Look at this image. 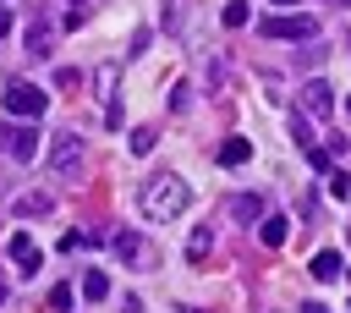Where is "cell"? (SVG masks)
<instances>
[{"mask_svg":"<svg viewBox=\"0 0 351 313\" xmlns=\"http://www.w3.org/2000/svg\"><path fill=\"white\" fill-rule=\"evenodd\" d=\"M186 203H192V187L176 170H159L143 181V214L148 220H176V214H186Z\"/></svg>","mask_w":351,"mask_h":313,"instance_id":"1","label":"cell"},{"mask_svg":"<svg viewBox=\"0 0 351 313\" xmlns=\"http://www.w3.org/2000/svg\"><path fill=\"white\" fill-rule=\"evenodd\" d=\"M82 137L66 126V132H55V143H49V176H60V181H71V176H82Z\"/></svg>","mask_w":351,"mask_h":313,"instance_id":"2","label":"cell"},{"mask_svg":"<svg viewBox=\"0 0 351 313\" xmlns=\"http://www.w3.org/2000/svg\"><path fill=\"white\" fill-rule=\"evenodd\" d=\"M5 110H11V115H16V121H38V115H44V110H49V93H44V88H33V82H22V77H16V82H5Z\"/></svg>","mask_w":351,"mask_h":313,"instance_id":"3","label":"cell"},{"mask_svg":"<svg viewBox=\"0 0 351 313\" xmlns=\"http://www.w3.org/2000/svg\"><path fill=\"white\" fill-rule=\"evenodd\" d=\"M93 82H99L104 126H121V66H115V60H99V66H93Z\"/></svg>","mask_w":351,"mask_h":313,"instance_id":"4","label":"cell"},{"mask_svg":"<svg viewBox=\"0 0 351 313\" xmlns=\"http://www.w3.org/2000/svg\"><path fill=\"white\" fill-rule=\"evenodd\" d=\"M258 33H263V38H313V33H318V16H302V11L258 16Z\"/></svg>","mask_w":351,"mask_h":313,"instance_id":"5","label":"cell"},{"mask_svg":"<svg viewBox=\"0 0 351 313\" xmlns=\"http://www.w3.org/2000/svg\"><path fill=\"white\" fill-rule=\"evenodd\" d=\"M0 143H5V154H11V159H22V165H27V159H38V132H33L27 121L5 126V132H0Z\"/></svg>","mask_w":351,"mask_h":313,"instance_id":"6","label":"cell"},{"mask_svg":"<svg viewBox=\"0 0 351 313\" xmlns=\"http://www.w3.org/2000/svg\"><path fill=\"white\" fill-rule=\"evenodd\" d=\"M302 104H307L313 121H329V115H335V88H329L324 77H313V82L302 88Z\"/></svg>","mask_w":351,"mask_h":313,"instance_id":"7","label":"cell"},{"mask_svg":"<svg viewBox=\"0 0 351 313\" xmlns=\"http://www.w3.org/2000/svg\"><path fill=\"white\" fill-rule=\"evenodd\" d=\"M214 159H219L225 170H241V165L252 159V143H247V137H225V143L214 148Z\"/></svg>","mask_w":351,"mask_h":313,"instance_id":"8","label":"cell"},{"mask_svg":"<svg viewBox=\"0 0 351 313\" xmlns=\"http://www.w3.org/2000/svg\"><path fill=\"white\" fill-rule=\"evenodd\" d=\"M11 264H16L22 275H38V247H33V236H27V231H16V236H11Z\"/></svg>","mask_w":351,"mask_h":313,"instance_id":"9","label":"cell"},{"mask_svg":"<svg viewBox=\"0 0 351 313\" xmlns=\"http://www.w3.org/2000/svg\"><path fill=\"white\" fill-rule=\"evenodd\" d=\"M55 33H60L55 22H33V27H27V55H38V60H44V55L55 49Z\"/></svg>","mask_w":351,"mask_h":313,"instance_id":"10","label":"cell"},{"mask_svg":"<svg viewBox=\"0 0 351 313\" xmlns=\"http://www.w3.org/2000/svg\"><path fill=\"white\" fill-rule=\"evenodd\" d=\"M285 236H291V220H285V214H263L258 242H263V247H285Z\"/></svg>","mask_w":351,"mask_h":313,"instance_id":"11","label":"cell"},{"mask_svg":"<svg viewBox=\"0 0 351 313\" xmlns=\"http://www.w3.org/2000/svg\"><path fill=\"white\" fill-rule=\"evenodd\" d=\"M115 253H121L126 264H148V258H154V253L143 247V236H137V231H115Z\"/></svg>","mask_w":351,"mask_h":313,"instance_id":"12","label":"cell"},{"mask_svg":"<svg viewBox=\"0 0 351 313\" xmlns=\"http://www.w3.org/2000/svg\"><path fill=\"white\" fill-rule=\"evenodd\" d=\"M263 209H269V203H263V192H241V198H236V203H230V214H236V220H241V225H252V220H258V214H263Z\"/></svg>","mask_w":351,"mask_h":313,"instance_id":"13","label":"cell"},{"mask_svg":"<svg viewBox=\"0 0 351 313\" xmlns=\"http://www.w3.org/2000/svg\"><path fill=\"white\" fill-rule=\"evenodd\" d=\"M346 264H340V253L335 247H324V253H313V280H335Z\"/></svg>","mask_w":351,"mask_h":313,"instance_id":"14","label":"cell"},{"mask_svg":"<svg viewBox=\"0 0 351 313\" xmlns=\"http://www.w3.org/2000/svg\"><path fill=\"white\" fill-rule=\"evenodd\" d=\"M82 297H88V302H104V297H110V275H104V269H88V275H82Z\"/></svg>","mask_w":351,"mask_h":313,"instance_id":"15","label":"cell"},{"mask_svg":"<svg viewBox=\"0 0 351 313\" xmlns=\"http://www.w3.org/2000/svg\"><path fill=\"white\" fill-rule=\"evenodd\" d=\"M49 209H55L49 192H22V198H16V214H49Z\"/></svg>","mask_w":351,"mask_h":313,"instance_id":"16","label":"cell"},{"mask_svg":"<svg viewBox=\"0 0 351 313\" xmlns=\"http://www.w3.org/2000/svg\"><path fill=\"white\" fill-rule=\"evenodd\" d=\"M208 242H214V225H197V231H192V242H186V258H192V264H203V258H208Z\"/></svg>","mask_w":351,"mask_h":313,"instance_id":"17","label":"cell"},{"mask_svg":"<svg viewBox=\"0 0 351 313\" xmlns=\"http://www.w3.org/2000/svg\"><path fill=\"white\" fill-rule=\"evenodd\" d=\"M225 27H241L247 22V0H225V16H219Z\"/></svg>","mask_w":351,"mask_h":313,"instance_id":"18","label":"cell"},{"mask_svg":"<svg viewBox=\"0 0 351 313\" xmlns=\"http://www.w3.org/2000/svg\"><path fill=\"white\" fill-rule=\"evenodd\" d=\"M154 148V126H132V154H148Z\"/></svg>","mask_w":351,"mask_h":313,"instance_id":"19","label":"cell"},{"mask_svg":"<svg viewBox=\"0 0 351 313\" xmlns=\"http://www.w3.org/2000/svg\"><path fill=\"white\" fill-rule=\"evenodd\" d=\"M329 192L346 203V198H351V176H346V170H329Z\"/></svg>","mask_w":351,"mask_h":313,"instance_id":"20","label":"cell"},{"mask_svg":"<svg viewBox=\"0 0 351 313\" xmlns=\"http://www.w3.org/2000/svg\"><path fill=\"white\" fill-rule=\"evenodd\" d=\"M291 137H296V143H302V148H313V126H307V121H302V115H291Z\"/></svg>","mask_w":351,"mask_h":313,"instance_id":"21","label":"cell"},{"mask_svg":"<svg viewBox=\"0 0 351 313\" xmlns=\"http://www.w3.org/2000/svg\"><path fill=\"white\" fill-rule=\"evenodd\" d=\"M186 99H192V88H186V82H176V88H170V110H186Z\"/></svg>","mask_w":351,"mask_h":313,"instance_id":"22","label":"cell"},{"mask_svg":"<svg viewBox=\"0 0 351 313\" xmlns=\"http://www.w3.org/2000/svg\"><path fill=\"white\" fill-rule=\"evenodd\" d=\"M203 71H208V82H219V77H225V55H208V66H203Z\"/></svg>","mask_w":351,"mask_h":313,"instance_id":"23","label":"cell"},{"mask_svg":"<svg viewBox=\"0 0 351 313\" xmlns=\"http://www.w3.org/2000/svg\"><path fill=\"white\" fill-rule=\"evenodd\" d=\"M307 165L313 170H329V148H307Z\"/></svg>","mask_w":351,"mask_h":313,"instance_id":"24","label":"cell"},{"mask_svg":"<svg viewBox=\"0 0 351 313\" xmlns=\"http://www.w3.org/2000/svg\"><path fill=\"white\" fill-rule=\"evenodd\" d=\"M5 33H11V11L0 5V38H5Z\"/></svg>","mask_w":351,"mask_h":313,"instance_id":"25","label":"cell"},{"mask_svg":"<svg viewBox=\"0 0 351 313\" xmlns=\"http://www.w3.org/2000/svg\"><path fill=\"white\" fill-rule=\"evenodd\" d=\"M302 313H329V308H324V302H307V308H302Z\"/></svg>","mask_w":351,"mask_h":313,"instance_id":"26","label":"cell"},{"mask_svg":"<svg viewBox=\"0 0 351 313\" xmlns=\"http://www.w3.org/2000/svg\"><path fill=\"white\" fill-rule=\"evenodd\" d=\"M82 5H88V0H71V11H82Z\"/></svg>","mask_w":351,"mask_h":313,"instance_id":"27","label":"cell"},{"mask_svg":"<svg viewBox=\"0 0 351 313\" xmlns=\"http://www.w3.org/2000/svg\"><path fill=\"white\" fill-rule=\"evenodd\" d=\"M176 313H197V308H176Z\"/></svg>","mask_w":351,"mask_h":313,"instance_id":"28","label":"cell"},{"mask_svg":"<svg viewBox=\"0 0 351 313\" xmlns=\"http://www.w3.org/2000/svg\"><path fill=\"white\" fill-rule=\"evenodd\" d=\"M0 302H5V286H0Z\"/></svg>","mask_w":351,"mask_h":313,"instance_id":"29","label":"cell"},{"mask_svg":"<svg viewBox=\"0 0 351 313\" xmlns=\"http://www.w3.org/2000/svg\"><path fill=\"white\" fill-rule=\"evenodd\" d=\"M274 5H291V0H274Z\"/></svg>","mask_w":351,"mask_h":313,"instance_id":"30","label":"cell"},{"mask_svg":"<svg viewBox=\"0 0 351 313\" xmlns=\"http://www.w3.org/2000/svg\"><path fill=\"white\" fill-rule=\"evenodd\" d=\"M346 110H351V99H346Z\"/></svg>","mask_w":351,"mask_h":313,"instance_id":"31","label":"cell"}]
</instances>
